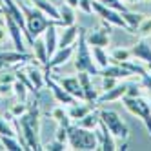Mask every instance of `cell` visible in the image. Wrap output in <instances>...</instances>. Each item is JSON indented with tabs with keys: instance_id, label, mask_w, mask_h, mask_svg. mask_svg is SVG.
<instances>
[{
	"instance_id": "1",
	"label": "cell",
	"mask_w": 151,
	"mask_h": 151,
	"mask_svg": "<svg viewBox=\"0 0 151 151\" xmlns=\"http://www.w3.org/2000/svg\"><path fill=\"white\" fill-rule=\"evenodd\" d=\"M18 6H20V9H22L24 18H26V27H27V44H29V46H33L35 38H37V37H40V35L47 29V26H51L53 22H57V20H53V18L46 17V15L38 9V7L26 4V0H18Z\"/></svg>"
},
{
	"instance_id": "2",
	"label": "cell",
	"mask_w": 151,
	"mask_h": 151,
	"mask_svg": "<svg viewBox=\"0 0 151 151\" xmlns=\"http://www.w3.org/2000/svg\"><path fill=\"white\" fill-rule=\"evenodd\" d=\"M86 33H88V31L84 27L78 29V46L75 49V68H77V71H86L89 75H99L100 69L93 60L89 44H88V40H86Z\"/></svg>"
},
{
	"instance_id": "3",
	"label": "cell",
	"mask_w": 151,
	"mask_h": 151,
	"mask_svg": "<svg viewBox=\"0 0 151 151\" xmlns=\"http://www.w3.org/2000/svg\"><path fill=\"white\" fill-rule=\"evenodd\" d=\"M68 142L71 149H99V137L93 129L80 127L78 124L68 126Z\"/></svg>"
},
{
	"instance_id": "4",
	"label": "cell",
	"mask_w": 151,
	"mask_h": 151,
	"mask_svg": "<svg viewBox=\"0 0 151 151\" xmlns=\"http://www.w3.org/2000/svg\"><path fill=\"white\" fill-rule=\"evenodd\" d=\"M122 104L133 116L142 120V124L147 129V133L151 135V106H149V100H144L140 96H127L126 95V96H122Z\"/></svg>"
},
{
	"instance_id": "5",
	"label": "cell",
	"mask_w": 151,
	"mask_h": 151,
	"mask_svg": "<svg viewBox=\"0 0 151 151\" xmlns=\"http://www.w3.org/2000/svg\"><path fill=\"white\" fill-rule=\"evenodd\" d=\"M99 115H100V120L107 126V129L113 133V137L116 140H127L129 138V129L122 122L120 115H118L116 111H113V109H100Z\"/></svg>"
},
{
	"instance_id": "6",
	"label": "cell",
	"mask_w": 151,
	"mask_h": 151,
	"mask_svg": "<svg viewBox=\"0 0 151 151\" xmlns=\"http://www.w3.org/2000/svg\"><path fill=\"white\" fill-rule=\"evenodd\" d=\"M91 6H93V11L99 15L102 20L109 22L111 26H116V27L126 29L127 33H131V27H129V26H127V22L124 20L122 11H116V9H113V7H107V6L100 4L99 0H91Z\"/></svg>"
},
{
	"instance_id": "7",
	"label": "cell",
	"mask_w": 151,
	"mask_h": 151,
	"mask_svg": "<svg viewBox=\"0 0 151 151\" xmlns=\"http://www.w3.org/2000/svg\"><path fill=\"white\" fill-rule=\"evenodd\" d=\"M46 86L49 88L51 95H53V99H55L58 104H64V106H71V104H77L78 99H75L73 95H69L66 89L60 86V82H57L53 77H49V73L46 75Z\"/></svg>"
},
{
	"instance_id": "8",
	"label": "cell",
	"mask_w": 151,
	"mask_h": 151,
	"mask_svg": "<svg viewBox=\"0 0 151 151\" xmlns=\"http://www.w3.org/2000/svg\"><path fill=\"white\" fill-rule=\"evenodd\" d=\"M109 33H111V24L102 20V27L96 31H91V33H86V40H88L89 46L107 47L109 46Z\"/></svg>"
},
{
	"instance_id": "9",
	"label": "cell",
	"mask_w": 151,
	"mask_h": 151,
	"mask_svg": "<svg viewBox=\"0 0 151 151\" xmlns=\"http://www.w3.org/2000/svg\"><path fill=\"white\" fill-rule=\"evenodd\" d=\"M4 18H6V27H7V31H9V37H11V40H13L15 49L20 51V53H27L26 44H24V38H26V37H24L22 27H20L9 15H4Z\"/></svg>"
},
{
	"instance_id": "10",
	"label": "cell",
	"mask_w": 151,
	"mask_h": 151,
	"mask_svg": "<svg viewBox=\"0 0 151 151\" xmlns=\"http://www.w3.org/2000/svg\"><path fill=\"white\" fill-rule=\"evenodd\" d=\"M96 137H99V149L104 151H115L116 149V138L113 137V133L107 129V126L100 120V124L96 126Z\"/></svg>"
},
{
	"instance_id": "11",
	"label": "cell",
	"mask_w": 151,
	"mask_h": 151,
	"mask_svg": "<svg viewBox=\"0 0 151 151\" xmlns=\"http://www.w3.org/2000/svg\"><path fill=\"white\" fill-rule=\"evenodd\" d=\"M31 60L27 53H20V51H0V69H6L9 66H17V64H24Z\"/></svg>"
},
{
	"instance_id": "12",
	"label": "cell",
	"mask_w": 151,
	"mask_h": 151,
	"mask_svg": "<svg viewBox=\"0 0 151 151\" xmlns=\"http://www.w3.org/2000/svg\"><path fill=\"white\" fill-rule=\"evenodd\" d=\"M73 55H75V47H73V46L58 47V49L55 51V55H53V57L47 60V64H46V71H49V69H53V68H58V66H62V64H66Z\"/></svg>"
},
{
	"instance_id": "13",
	"label": "cell",
	"mask_w": 151,
	"mask_h": 151,
	"mask_svg": "<svg viewBox=\"0 0 151 151\" xmlns=\"http://www.w3.org/2000/svg\"><path fill=\"white\" fill-rule=\"evenodd\" d=\"M78 80H80V86H82L86 102L93 104V102L99 100V93H96L95 86H93V82H91V75L86 73V71H78Z\"/></svg>"
},
{
	"instance_id": "14",
	"label": "cell",
	"mask_w": 151,
	"mask_h": 151,
	"mask_svg": "<svg viewBox=\"0 0 151 151\" xmlns=\"http://www.w3.org/2000/svg\"><path fill=\"white\" fill-rule=\"evenodd\" d=\"M57 26H58V22H53L44 31V42H46V49H47V57L49 58L55 55V51L58 49V31H57Z\"/></svg>"
},
{
	"instance_id": "15",
	"label": "cell",
	"mask_w": 151,
	"mask_h": 151,
	"mask_svg": "<svg viewBox=\"0 0 151 151\" xmlns=\"http://www.w3.org/2000/svg\"><path fill=\"white\" fill-rule=\"evenodd\" d=\"M131 55L144 64H151V46L147 44L146 38H140L137 44L131 46Z\"/></svg>"
},
{
	"instance_id": "16",
	"label": "cell",
	"mask_w": 151,
	"mask_h": 151,
	"mask_svg": "<svg viewBox=\"0 0 151 151\" xmlns=\"http://www.w3.org/2000/svg\"><path fill=\"white\" fill-rule=\"evenodd\" d=\"M127 93V84H120L118 82L115 88H111L109 91H104V95H99V104H106V102H115V100H122V96H126Z\"/></svg>"
},
{
	"instance_id": "17",
	"label": "cell",
	"mask_w": 151,
	"mask_h": 151,
	"mask_svg": "<svg viewBox=\"0 0 151 151\" xmlns=\"http://www.w3.org/2000/svg\"><path fill=\"white\" fill-rule=\"evenodd\" d=\"M100 77H113V78H127V77H131V71L129 69H126L122 64H116V62H111L109 66H106V68H102L100 69Z\"/></svg>"
},
{
	"instance_id": "18",
	"label": "cell",
	"mask_w": 151,
	"mask_h": 151,
	"mask_svg": "<svg viewBox=\"0 0 151 151\" xmlns=\"http://www.w3.org/2000/svg\"><path fill=\"white\" fill-rule=\"evenodd\" d=\"M26 75H27V78L29 82L33 84V88H35V93L38 95V91L44 88V84H46V75L42 73L37 66H33V64H29V66H26Z\"/></svg>"
},
{
	"instance_id": "19",
	"label": "cell",
	"mask_w": 151,
	"mask_h": 151,
	"mask_svg": "<svg viewBox=\"0 0 151 151\" xmlns=\"http://www.w3.org/2000/svg\"><path fill=\"white\" fill-rule=\"evenodd\" d=\"M60 86H62V88L66 89L69 95H73L75 99L86 100V99H84V91H82V86H80L78 77H68V78H62V80H60Z\"/></svg>"
},
{
	"instance_id": "20",
	"label": "cell",
	"mask_w": 151,
	"mask_h": 151,
	"mask_svg": "<svg viewBox=\"0 0 151 151\" xmlns=\"http://www.w3.org/2000/svg\"><path fill=\"white\" fill-rule=\"evenodd\" d=\"M31 4H33L35 7H38L46 17L57 20L58 26H60V11H58V7L53 4V2H49V0H31Z\"/></svg>"
},
{
	"instance_id": "21",
	"label": "cell",
	"mask_w": 151,
	"mask_h": 151,
	"mask_svg": "<svg viewBox=\"0 0 151 151\" xmlns=\"http://www.w3.org/2000/svg\"><path fill=\"white\" fill-rule=\"evenodd\" d=\"M62 35L58 37V47H66V46H73V42L77 40L78 37V26H68V27H62Z\"/></svg>"
},
{
	"instance_id": "22",
	"label": "cell",
	"mask_w": 151,
	"mask_h": 151,
	"mask_svg": "<svg viewBox=\"0 0 151 151\" xmlns=\"http://www.w3.org/2000/svg\"><path fill=\"white\" fill-rule=\"evenodd\" d=\"M31 47H33V57H35L40 64H44V66H46L47 60H49V57H47V49H46V42H44V38L37 37Z\"/></svg>"
},
{
	"instance_id": "23",
	"label": "cell",
	"mask_w": 151,
	"mask_h": 151,
	"mask_svg": "<svg viewBox=\"0 0 151 151\" xmlns=\"http://www.w3.org/2000/svg\"><path fill=\"white\" fill-rule=\"evenodd\" d=\"M91 55H93V60L95 64L99 66V69L106 68L111 64V58H109V53H106V47H100V46H93L91 49Z\"/></svg>"
},
{
	"instance_id": "24",
	"label": "cell",
	"mask_w": 151,
	"mask_h": 151,
	"mask_svg": "<svg viewBox=\"0 0 151 151\" xmlns=\"http://www.w3.org/2000/svg\"><path fill=\"white\" fill-rule=\"evenodd\" d=\"M58 11H60V27H68V26L75 24V7L64 2L58 7Z\"/></svg>"
},
{
	"instance_id": "25",
	"label": "cell",
	"mask_w": 151,
	"mask_h": 151,
	"mask_svg": "<svg viewBox=\"0 0 151 151\" xmlns=\"http://www.w3.org/2000/svg\"><path fill=\"white\" fill-rule=\"evenodd\" d=\"M77 124H78L80 127L93 129V131H95V129H96V126L100 124V115L96 113V111H93V109H91L88 115H84V116L80 118V120H77Z\"/></svg>"
},
{
	"instance_id": "26",
	"label": "cell",
	"mask_w": 151,
	"mask_h": 151,
	"mask_svg": "<svg viewBox=\"0 0 151 151\" xmlns=\"http://www.w3.org/2000/svg\"><path fill=\"white\" fill-rule=\"evenodd\" d=\"M122 17H124V20L127 22V26L131 27V35H137V27L140 26V22L146 18L142 13H131V11H122Z\"/></svg>"
},
{
	"instance_id": "27",
	"label": "cell",
	"mask_w": 151,
	"mask_h": 151,
	"mask_svg": "<svg viewBox=\"0 0 151 151\" xmlns=\"http://www.w3.org/2000/svg\"><path fill=\"white\" fill-rule=\"evenodd\" d=\"M93 109L91 106H84V104H71L69 106V109H68V115H69V118L71 120H80V118L84 116V115H88L89 111Z\"/></svg>"
},
{
	"instance_id": "28",
	"label": "cell",
	"mask_w": 151,
	"mask_h": 151,
	"mask_svg": "<svg viewBox=\"0 0 151 151\" xmlns=\"http://www.w3.org/2000/svg\"><path fill=\"white\" fill-rule=\"evenodd\" d=\"M131 57H133L131 55V49H126V47H115L109 53L111 62H116V64H122L126 60H131Z\"/></svg>"
},
{
	"instance_id": "29",
	"label": "cell",
	"mask_w": 151,
	"mask_h": 151,
	"mask_svg": "<svg viewBox=\"0 0 151 151\" xmlns=\"http://www.w3.org/2000/svg\"><path fill=\"white\" fill-rule=\"evenodd\" d=\"M0 144H2L4 149H9V151H18V149H24L20 140L17 137H0Z\"/></svg>"
},
{
	"instance_id": "30",
	"label": "cell",
	"mask_w": 151,
	"mask_h": 151,
	"mask_svg": "<svg viewBox=\"0 0 151 151\" xmlns=\"http://www.w3.org/2000/svg\"><path fill=\"white\" fill-rule=\"evenodd\" d=\"M27 86L22 82V80H15L13 82V91H15V95H17V99L20 100V102H27Z\"/></svg>"
},
{
	"instance_id": "31",
	"label": "cell",
	"mask_w": 151,
	"mask_h": 151,
	"mask_svg": "<svg viewBox=\"0 0 151 151\" xmlns=\"http://www.w3.org/2000/svg\"><path fill=\"white\" fill-rule=\"evenodd\" d=\"M51 116L55 118V120L62 126H69L71 124V118L68 115V111H64V107H55V109L51 111Z\"/></svg>"
},
{
	"instance_id": "32",
	"label": "cell",
	"mask_w": 151,
	"mask_h": 151,
	"mask_svg": "<svg viewBox=\"0 0 151 151\" xmlns=\"http://www.w3.org/2000/svg\"><path fill=\"white\" fill-rule=\"evenodd\" d=\"M137 35H140V38H147L151 37V17H146L140 26L137 27Z\"/></svg>"
},
{
	"instance_id": "33",
	"label": "cell",
	"mask_w": 151,
	"mask_h": 151,
	"mask_svg": "<svg viewBox=\"0 0 151 151\" xmlns=\"http://www.w3.org/2000/svg\"><path fill=\"white\" fill-rule=\"evenodd\" d=\"M4 135H6V137H17L18 133H17L15 129L9 126L6 120H4L2 116H0V137H4Z\"/></svg>"
},
{
	"instance_id": "34",
	"label": "cell",
	"mask_w": 151,
	"mask_h": 151,
	"mask_svg": "<svg viewBox=\"0 0 151 151\" xmlns=\"http://www.w3.org/2000/svg\"><path fill=\"white\" fill-rule=\"evenodd\" d=\"M26 111H27V102H20L18 100V104H15L11 107V115L13 116H22Z\"/></svg>"
},
{
	"instance_id": "35",
	"label": "cell",
	"mask_w": 151,
	"mask_h": 151,
	"mask_svg": "<svg viewBox=\"0 0 151 151\" xmlns=\"http://www.w3.org/2000/svg\"><path fill=\"white\" fill-rule=\"evenodd\" d=\"M42 149H47V151H62V149H66V142H60V140H53V142H47Z\"/></svg>"
},
{
	"instance_id": "36",
	"label": "cell",
	"mask_w": 151,
	"mask_h": 151,
	"mask_svg": "<svg viewBox=\"0 0 151 151\" xmlns=\"http://www.w3.org/2000/svg\"><path fill=\"white\" fill-rule=\"evenodd\" d=\"M17 80L15 73H6L4 69H0V84H13Z\"/></svg>"
},
{
	"instance_id": "37",
	"label": "cell",
	"mask_w": 151,
	"mask_h": 151,
	"mask_svg": "<svg viewBox=\"0 0 151 151\" xmlns=\"http://www.w3.org/2000/svg\"><path fill=\"white\" fill-rule=\"evenodd\" d=\"M118 84V78H113V77H102V89L104 91H109L111 88Z\"/></svg>"
},
{
	"instance_id": "38",
	"label": "cell",
	"mask_w": 151,
	"mask_h": 151,
	"mask_svg": "<svg viewBox=\"0 0 151 151\" xmlns=\"http://www.w3.org/2000/svg\"><path fill=\"white\" fill-rule=\"evenodd\" d=\"M78 9L86 15H91L93 13V6H91V0H78Z\"/></svg>"
},
{
	"instance_id": "39",
	"label": "cell",
	"mask_w": 151,
	"mask_h": 151,
	"mask_svg": "<svg viewBox=\"0 0 151 151\" xmlns=\"http://www.w3.org/2000/svg\"><path fill=\"white\" fill-rule=\"evenodd\" d=\"M55 138L60 140V142H66V140H68V126L58 124V127H57V137Z\"/></svg>"
},
{
	"instance_id": "40",
	"label": "cell",
	"mask_w": 151,
	"mask_h": 151,
	"mask_svg": "<svg viewBox=\"0 0 151 151\" xmlns=\"http://www.w3.org/2000/svg\"><path fill=\"white\" fill-rule=\"evenodd\" d=\"M140 84H127V96H140Z\"/></svg>"
},
{
	"instance_id": "41",
	"label": "cell",
	"mask_w": 151,
	"mask_h": 151,
	"mask_svg": "<svg viewBox=\"0 0 151 151\" xmlns=\"http://www.w3.org/2000/svg\"><path fill=\"white\" fill-rule=\"evenodd\" d=\"M13 91V84H0V95L2 96H11Z\"/></svg>"
},
{
	"instance_id": "42",
	"label": "cell",
	"mask_w": 151,
	"mask_h": 151,
	"mask_svg": "<svg viewBox=\"0 0 151 151\" xmlns=\"http://www.w3.org/2000/svg\"><path fill=\"white\" fill-rule=\"evenodd\" d=\"M7 27H2V26H0V44H4V42H6V37H7V33H9V31H6Z\"/></svg>"
},
{
	"instance_id": "43",
	"label": "cell",
	"mask_w": 151,
	"mask_h": 151,
	"mask_svg": "<svg viewBox=\"0 0 151 151\" xmlns=\"http://www.w3.org/2000/svg\"><path fill=\"white\" fill-rule=\"evenodd\" d=\"M66 4H69L71 7H78V0H66Z\"/></svg>"
},
{
	"instance_id": "44",
	"label": "cell",
	"mask_w": 151,
	"mask_h": 151,
	"mask_svg": "<svg viewBox=\"0 0 151 151\" xmlns=\"http://www.w3.org/2000/svg\"><path fill=\"white\" fill-rule=\"evenodd\" d=\"M4 13H6V11H4V7H0V17H4Z\"/></svg>"
},
{
	"instance_id": "45",
	"label": "cell",
	"mask_w": 151,
	"mask_h": 151,
	"mask_svg": "<svg viewBox=\"0 0 151 151\" xmlns=\"http://www.w3.org/2000/svg\"><path fill=\"white\" fill-rule=\"evenodd\" d=\"M149 106H151V93H149Z\"/></svg>"
},
{
	"instance_id": "46",
	"label": "cell",
	"mask_w": 151,
	"mask_h": 151,
	"mask_svg": "<svg viewBox=\"0 0 151 151\" xmlns=\"http://www.w3.org/2000/svg\"><path fill=\"white\" fill-rule=\"evenodd\" d=\"M0 149H4V147H2V144H0Z\"/></svg>"
}]
</instances>
